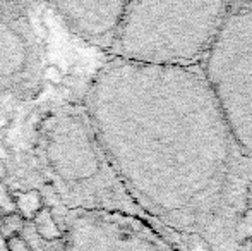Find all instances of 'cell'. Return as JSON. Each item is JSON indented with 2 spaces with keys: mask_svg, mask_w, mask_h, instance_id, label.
<instances>
[{
  "mask_svg": "<svg viewBox=\"0 0 252 251\" xmlns=\"http://www.w3.org/2000/svg\"><path fill=\"white\" fill-rule=\"evenodd\" d=\"M0 210L5 215L16 212V205L12 201V193H10L3 181H0Z\"/></svg>",
  "mask_w": 252,
  "mask_h": 251,
  "instance_id": "8",
  "label": "cell"
},
{
  "mask_svg": "<svg viewBox=\"0 0 252 251\" xmlns=\"http://www.w3.org/2000/svg\"><path fill=\"white\" fill-rule=\"evenodd\" d=\"M12 201L16 205V212L24 218V220H33L34 215L45 207L43 196L40 191L31 189L24 193H12Z\"/></svg>",
  "mask_w": 252,
  "mask_h": 251,
  "instance_id": "5",
  "label": "cell"
},
{
  "mask_svg": "<svg viewBox=\"0 0 252 251\" xmlns=\"http://www.w3.org/2000/svg\"><path fill=\"white\" fill-rule=\"evenodd\" d=\"M98 144L139 212L182 251H237L252 225V160L197 67L113 59L90 93Z\"/></svg>",
  "mask_w": 252,
  "mask_h": 251,
  "instance_id": "1",
  "label": "cell"
},
{
  "mask_svg": "<svg viewBox=\"0 0 252 251\" xmlns=\"http://www.w3.org/2000/svg\"><path fill=\"white\" fill-rule=\"evenodd\" d=\"M7 239H9V251H31L21 236H10Z\"/></svg>",
  "mask_w": 252,
  "mask_h": 251,
  "instance_id": "9",
  "label": "cell"
},
{
  "mask_svg": "<svg viewBox=\"0 0 252 251\" xmlns=\"http://www.w3.org/2000/svg\"><path fill=\"white\" fill-rule=\"evenodd\" d=\"M34 231L40 236L43 241H57V239L62 238V231H60L59 224H57L55 217H53V212L50 207H43L33 218Z\"/></svg>",
  "mask_w": 252,
  "mask_h": 251,
  "instance_id": "6",
  "label": "cell"
},
{
  "mask_svg": "<svg viewBox=\"0 0 252 251\" xmlns=\"http://www.w3.org/2000/svg\"><path fill=\"white\" fill-rule=\"evenodd\" d=\"M230 2L126 3L112 52L115 59L155 67H197Z\"/></svg>",
  "mask_w": 252,
  "mask_h": 251,
  "instance_id": "2",
  "label": "cell"
},
{
  "mask_svg": "<svg viewBox=\"0 0 252 251\" xmlns=\"http://www.w3.org/2000/svg\"><path fill=\"white\" fill-rule=\"evenodd\" d=\"M199 69L235 143L252 160V2L228 3Z\"/></svg>",
  "mask_w": 252,
  "mask_h": 251,
  "instance_id": "3",
  "label": "cell"
},
{
  "mask_svg": "<svg viewBox=\"0 0 252 251\" xmlns=\"http://www.w3.org/2000/svg\"><path fill=\"white\" fill-rule=\"evenodd\" d=\"M3 217H5V214L0 210V229H2V224H3Z\"/></svg>",
  "mask_w": 252,
  "mask_h": 251,
  "instance_id": "12",
  "label": "cell"
},
{
  "mask_svg": "<svg viewBox=\"0 0 252 251\" xmlns=\"http://www.w3.org/2000/svg\"><path fill=\"white\" fill-rule=\"evenodd\" d=\"M24 229V218L21 217L17 212H14V214H7L5 217H3V224H2V229L0 231L3 232V234H9L7 238H10V236H19V232Z\"/></svg>",
  "mask_w": 252,
  "mask_h": 251,
  "instance_id": "7",
  "label": "cell"
},
{
  "mask_svg": "<svg viewBox=\"0 0 252 251\" xmlns=\"http://www.w3.org/2000/svg\"><path fill=\"white\" fill-rule=\"evenodd\" d=\"M7 176V167L2 160H0V181H3V178Z\"/></svg>",
  "mask_w": 252,
  "mask_h": 251,
  "instance_id": "11",
  "label": "cell"
},
{
  "mask_svg": "<svg viewBox=\"0 0 252 251\" xmlns=\"http://www.w3.org/2000/svg\"><path fill=\"white\" fill-rule=\"evenodd\" d=\"M91 251H182L150 222L124 212H100L83 218Z\"/></svg>",
  "mask_w": 252,
  "mask_h": 251,
  "instance_id": "4",
  "label": "cell"
},
{
  "mask_svg": "<svg viewBox=\"0 0 252 251\" xmlns=\"http://www.w3.org/2000/svg\"><path fill=\"white\" fill-rule=\"evenodd\" d=\"M0 251H9V239L0 231Z\"/></svg>",
  "mask_w": 252,
  "mask_h": 251,
  "instance_id": "10",
  "label": "cell"
}]
</instances>
